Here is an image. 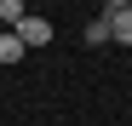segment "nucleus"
Wrapping results in <instances>:
<instances>
[{
    "mask_svg": "<svg viewBox=\"0 0 132 126\" xmlns=\"http://www.w3.org/2000/svg\"><path fill=\"white\" fill-rule=\"evenodd\" d=\"M12 34L23 40V52H29V46H46V40H52V23H46V17H23Z\"/></svg>",
    "mask_w": 132,
    "mask_h": 126,
    "instance_id": "obj_2",
    "label": "nucleus"
},
{
    "mask_svg": "<svg viewBox=\"0 0 132 126\" xmlns=\"http://www.w3.org/2000/svg\"><path fill=\"white\" fill-rule=\"evenodd\" d=\"M103 17H109V40L132 46V0H109V6H103Z\"/></svg>",
    "mask_w": 132,
    "mask_h": 126,
    "instance_id": "obj_1",
    "label": "nucleus"
},
{
    "mask_svg": "<svg viewBox=\"0 0 132 126\" xmlns=\"http://www.w3.org/2000/svg\"><path fill=\"white\" fill-rule=\"evenodd\" d=\"M0 17H6V34H12V29L29 17V12H23V0H0Z\"/></svg>",
    "mask_w": 132,
    "mask_h": 126,
    "instance_id": "obj_3",
    "label": "nucleus"
},
{
    "mask_svg": "<svg viewBox=\"0 0 132 126\" xmlns=\"http://www.w3.org/2000/svg\"><path fill=\"white\" fill-rule=\"evenodd\" d=\"M0 63H23V40L17 34H0Z\"/></svg>",
    "mask_w": 132,
    "mask_h": 126,
    "instance_id": "obj_4",
    "label": "nucleus"
},
{
    "mask_svg": "<svg viewBox=\"0 0 132 126\" xmlns=\"http://www.w3.org/2000/svg\"><path fill=\"white\" fill-rule=\"evenodd\" d=\"M86 40H92V46H103V40H109V17H103V12L86 23Z\"/></svg>",
    "mask_w": 132,
    "mask_h": 126,
    "instance_id": "obj_5",
    "label": "nucleus"
}]
</instances>
